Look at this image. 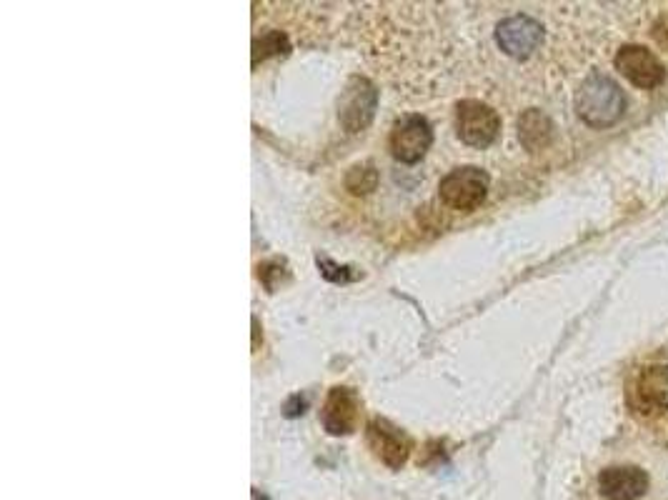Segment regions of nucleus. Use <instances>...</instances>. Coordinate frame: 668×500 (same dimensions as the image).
<instances>
[{
	"mask_svg": "<svg viewBox=\"0 0 668 500\" xmlns=\"http://www.w3.org/2000/svg\"><path fill=\"white\" fill-rule=\"evenodd\" d=\"M368 445H371L373 453L388 465V468H401L406 463L408 453H411V440L403 430H398L396 425H391L388 420H371L366 430Z\"/></svg>",
	"mask_w": 668,
	"mask_h": 500,
	"instance_id": "nucleus-9",
	"label": "nucleus"
},
{
	"mask_svg": "<svg viewBox=\"0 0 668 500\" xmlns=\"http://www.w3.org/2000/svg\"><path fill=\"white\" fill-rule=\"evenodd\" d=\"M518 138L526 150H543L553 140V123L546 113L531 108L518 118Z\"/></svg>",
	"mask_w": 668,
	"mask_h": 500,
	"instance_id": "nucleus-12",
	"label": "nucleus"
},
{
	"mask_svg": "<svg viewBox=\"0 0 668 500\" xmlns=\"http://www.w3.org/2000/svg\"><path fill=\"white\" fill-rule=\"evenodd\" d=\"M431 143V125L421 115H406L391 130L393 158L401 160V163H418L426 155V150L431 148Z\"/></svg>",
	"mask_w": 668,
	"mask_h": 500,
	"instance_id": "nucleus-8",
	"label": "nucleus"
},
{
	"mask_svg": "<svg viewBox=\"0 0 668 500\" xmlns=\"http://www.w3.org/2000/svg\"><path fill=\"white\" fill-rule=\"evenodd\" d=\"M286 50H288L286 35L278 33V30H268V33H263L261 38H256V43H253V63L268 58V55L286 53Z\"/></svg>",
	"mask_w": 668,
	"mask_h": 500,
	"instance_id": "nucleus-13",
	"label": "nucleus"
},
{
	"mask_svg": "<svg viewBox=\"0 0 668 500\" xmlns=\"http://www.w3.org/2000/svg\"><path fill=\"white\" fill-rule=\"evenodd\" d=\"M653 38H656L663 48H668V15L653 25Z\"/></svg>",
	"mask_w": 668,
	"mask_h": 500,
	"instance_id": "nucleus-15",
	"label": "nucleus"
},
{
	"mask_svg": "<svg viewBox=\"0 0 668 500\" xmlns=\"http://www.w3.org/2000/svg\"><path fill=\"white\" fill-rule=\"evenodd\" d=\"M616 68L621 70V75H626L628 83L641 90L658 88L666 78L661 60L643 45H623L616 53Z\"/></svg>",
	"mask_w": 668,
	"mask_h": 500,
	"instance_id": "nucleus-5",
	"label": "nucleus"
},
{
	"mask_svg": "<svg viewBox=\"0 0 668 500\" xmlns=\"http://www.w3.org/2000/svg\"><path fill=\"white\" fill-rule=\"evenodd\" d=\"M598 488L606 500H638L646 495L648 475L636 465H613L601 470Z\"/></svg>",
	"mask_w": 668,
	"mask_h": 500,
	"instance_id": "nucleus-10",
	"label": "nucleus"
},
{
	"mask_svg": "<svg viewBox=\"0 0 668 500\" xmlns=\"http://www.w3.org/2000/svg\"><path fill=\"white\" fill-rule=\"evenodd\" d=\"M376 170H373V165H356V168H351V173H348L346 178V185L351 193L356 195H363V193H371L373 188H376Z\"/></svg>",
	"mask_w": 668,
	"mask_h": 500,
	"instance_id": "nucleus-14",
	"label": "nucleus"
},
{
	"mask_svg": "<svg viewBox=\"0 0 668 500\" xmlns=\"http://www.w3.org/2000/svg\"><path fill=\"white\" fill-rule=\"evenodd\" d=\"M456 133L473 148H488L501 133V118L481 100H461L456 105Z\"/></svg>",
	"mask_w": 668,
	"mask_h": 500,
	"instance_id": "nucleus-2",
	"label": "nucleus"
},
{
	"mask_svg": "<svg viewBox=\"0 0 668 500\" xmlns=\"http://www.w3.org/2000/svg\"><path fill=\"white\" fill-rule=\"evenodd\" d=\"M438 193L446 205L453 210H473L486 200L488 193V175L486 170L476 165H463V168L451 170L438 185Z\"/></svg>",
	"mask_w": 668,
	"mask_h": 500,
	"instance_id": "nucleus-3",
	"label": "nucleus"
},
{
	"mask_svg": "<svg viewBox=\"0 0 668 500\" xmlns=\"http://www.w3.org/2000/svg\"><path fill=\"white\" fill-rule=\"evenodd\" d=\"M376 100L378 93L373 83H368L366 78L348 80L341 103H338V118H341L343 128L348 133H358V130L366 128L373 118V110H376Z\"/></svg>",
	"mask_w": 668,
	"mask_h": 500,
	"instance_id": "nucleus-7",
	"label": "nucleus"
},
{
	"mask_svg": "<svg viewBox=\"0 0 668 500\" xmlns=\"http://www.w3.org/2000/svg\"><path fill=\"white\" fill-rule=\"evenodd\" d=\"M496 43L511 58L526 60L543 43V28L538 20L528 18V15H511L498 23Z\"/></svg>",
	"mask_w": 668,
	"mask_h": 500,
	"instance_id": "nucleus-6",
	"label": "nucleus"
},
{
	"mask_svg": "<svg viewBox=\"0 0 668 500\" xmlns=\"http://www.w3.org/2000/svg\"><path fill=\"white\" fill-rule=\"evenodd\" d=\"M576 113L591 128H611L626 113V95L613 78L591 73L576 93Z\"/></svg>",
	"mask_w": 668,
	"mask_h": 500,
	"instance_id": "nucleus-1",
	"label": "nucleus"
},
{
	"mask_svg": "<svg viewBox=\"0 0 668 500\" xmlns=\"http://www.w3.org/2000/svg\"><path fill=\"white\" fill-rule=\"evenodd\" d=\"M628 403L638 415H653L668 408V365H648L633 380Z\"/></svg>",
	"mask_w": 668,
	"mask_h": 500,
	"instance_id": "nucleus-4",
	"label": "nucleus"
},
{
	"mask_svg": "<svg viewBox=\"0 0 668 500\" xmlns=\"http://www.w3.org/2000/svg\"><path fill=\"white\" fill-rule=\"evenodd\" d=\"M358 415V398L351 388H333L328 393L326 405H323V428L331 435L351 433L356 425Z\"/></svg>",
	"mask_w": 668,
	"mask_h": 500,
	"instance_id": "nucleus-11",
	"label": "nucleus"
}]
</instances>
